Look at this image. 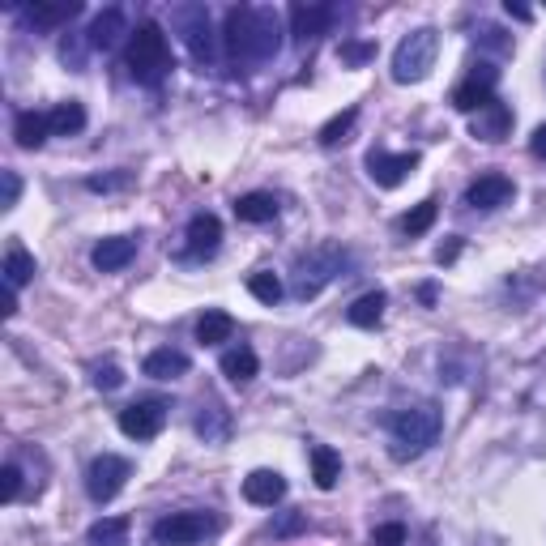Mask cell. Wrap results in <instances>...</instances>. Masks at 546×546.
Masks as SVG:
<instances>
[{
    "instance_id": "obj_1",
    "label": "cell",
    "mask_w": 546,
    "mask_h": 546,
    "mask_svg": "<svg viewBox=\"0 0 546 546\" xmlns=\"http://www.w3.org/2000/svg\"><path fill=\"white\" fill-rule=\"evenodd\" d=\"M222 43H227L231 60H252V64L273 60L282 47V18L273 9H252V5L227 9Z\"/></svg>"
},
{
    "instance_id": "obj_2",
    "label": "cell",
    "mask_w": 546,
    "mask_h": 546,
    "mask_svg": "<svg viewBox=\"0 0 546 546\" xmlns=\"http://www.w3.org/2000/svg\"><path fill=\"white\" fill-rule=\"evenodd\" d=\"M128 69H133L137 82L158 86L171 69V47L158 22H141L133 35H128Z\"/></svg>"
},
{
    "instance_id": "obj_3",
    "label": "cell",
    "mask_w": 546,
    "mask_h": 546,
    "mask_svg": "<svg viewBox=\"0 0 546 546\" xmlns=\"http://www.w3.org/2000/svg\"><path fill=\"white\" fill-rule=\"evenodd\" d=\"M436 56H440V35H436V30H431V26L410 30V35L397 43V52H393V82H401V86L423 82V77L436 69Z\"/></svg>"
},
{
    "instance_id": "obj_4",
    "label": "cell",
    "mask_w": 546,
    "mask_h": 546,
    "mask_svg": "<svg viewBox=\"0 0 546 546\" xmlns=\"http://www.w3.org/2000/svg\"><path fill=\"white\" fill-rule=\"evenodd\" d=\"M440 436V410L423 401V406H410L393 419V440H397V457H419L423 448H431Z\"/></svg>"
},
{
    "instance_id": "obj_5",
    "label": "cell",
    "mask_w": 546,
    "mask_h": 546,
    "mask_svg": "<svg viewBox=\"0 0 546 546\" xmlns=\"http://www.w3.org/2000/svg\"><path fill=\"white\" fill-rule=\"evenodd\" d=\"M495 86H500V69H495L491 60H478L470 73H465V82L453 90V107L457 111H470V116H478L483 107L495 103Z\"/></svg>"
},
{
    "instance_id": "obj_6",
    "label": "cell",
    "mask_w": 546,
    "mask_h": 546,
    "mask_svg": "<svg viewBox=\"0 0 546 546\" xmlns=\"http://www.w3.org/2000/svg\"><path fill=\"white\" fill-rule=\"evenodd\" d=\"M171 22H175V30L184 35L188 52L197 56L201 64H205V60H214V26H210V9H205V5H180V9H171Z\"/></svg>"
},
{
    "instance_id": "obj_7",
    "label": "cell",
    "mask_w": 546,
    "mask_h": 546,
    "mask_svg": "<svg viewBox=\"0 0 546 546\" xmlns=\"http://www.w3.org/2000/svg\"><path fill=\"white\" fill-rule=\"evenodd\" d=\"M128 474H133V465H128L124 457H116V453L94 457L90 470H86V491H90V500H94V504L116 500V495L124 491V483H128Z\"/></svg>"
},
{
    "instance_id": "obj_8",
    "label": "cell",
    "mask_w": 546,
    "mask_h": 546,
    "mask_svg": "<svg viewBox=\"0 0 546 546\" xmlns=\"http://www.w3.org/2000/svg\"><path fill=\"white\" fill-rule=\"evenodd\" d=\"M342 261H346V256H342V252H333V248L308 256V261H303V265L295 269V282H291L295 299H312V295H320V286H329V282L337 278V273H342Z\"/></svg>"
},
{
    "instance_id": "obj_9",
    "label": "cell",
    "mask_w": 546,
    "mask_h": 546,
    "mask_svg": "<svg viewBox=\"0 0 546 546\" xmlns=\"http://www.w3.org/2000/svg\"><path fill=\"white\" fill-rule=\"evenodd\" d=\"M205 534H214V517H205V512H171V517L154 525L158 546H192Z\"/></svg>"
},
{
    "instance_id": "obj_10",
    "label": "cell",
    "mask_w": 546,
    "mask_h": 546,
    "mask_svg": "<svg viewBox=\"0 0 546 546\" xmlns=\"http://www.w3.org/2000/svg\"><path fill=\"white\" fill-rule=\"evenodd\" d=\"M167 423V406L163 401H133L128 410H120V431L128 440H154Z\"/></svg>"
},
{
    "instance_id": "obj_11",
    "label": "cell",
    "mask_w": 546,
    "mask_h": 546,
    "mask_svg": "<svg viewBox=\"0 0 546 546\" xmlns=\"http://www.w3.org/2000/svg\"><path fill=\"white\" fill-rule=\"evenodd\" d=\"M414 167H419V154H389V150L367 154V175H372L380 188H397Z\"/></svg>"
},
{
    "instance_id": "obj_12",
    "label": "cell",
    "mask_w": 546,
    "mask_h": 546,
    "mask_svg": "<svg viewBox=\"0 0 546 546\" xmlns=\"http://www.w3.org/2000/svg\"><path fill=\"white\" fill-rule=\"evenodd\" d=\"M508 201H512L508 175H478V180L465 188V205H474V210H500Z\"/></svg>"
},
{
    "instance_id": "obj_13",
    "label": "cell",
    "mask_w": 546,
    "mask_h": 546,
    "mask_svg": "<svg viewBox=\"0 0 546 546\" xmlns=\"http://www.w3.org/2000/svg\"><path fill=\"white\" fill-rule=\"evenodd\" d=\"M244 500L256 508H273L286 500V478L278 470H252L244 478Z\"/></svg>"
},
{
    "instance_id": "obj_14",
    "label": "cell",
    "mask_w": 546,
    "mask_h": 546,
    "mask_svg": "<svg viewBox=\"0 0 546 546\" xmlns=\"http://www.w3.org/2000/svg\"><path fill=\"white\" fill-rule=\"evenodd\" d=\"M137 256V239H128V235H111V239H99L90 252V265L99 269V273H116L124 269L128 261Z\"/></svg>"
},
{
    "instance_id": "obj_15",
    "label": "cell",
    "mask_w": 546,
    "mask_h": 546,
    "mask_svg": "<svg viewBox=\"0 0 546 546\" xmlns=\"http://www.w3.org/2000/svg\"><path fill=\"white\" fill-rule=\"evenodd\" d=\"M90 47H99V52H111V47H116L124 35H133V30H128V18H124V9H103L99 18L90 22Z\"/></svg>"
},
{
    "instance_id": "obj_16",
    "label": "cell",
    "mask_w": 546,
    "mask_h": 546,
    "mask_svg": "<svg viewBox=\"0 0 546 546\" xmlns=\"http://www.w3.org/2000/svg\"><path fill=\"white\" fill-rule=\"evenodd\" d=\"M333 22V9L329 5H295L291 9V35L299 43H312L316 35H325Z\"/></svg>"
},
{
    "instance_id": "obj_17",
    "label": "cell",
    "mask_w": 546,
    "mask_h": 546,
    "mask_svg": "<svg viewBox=\"0 0 546 546\" xmlns=\"http://www.w3.org/2000/svg\"><path fill=\"white\" fill-rule=\"evenodd\" d=\"M470 133L478 137V141H504L508 133H512V111L495 99L491 107H483L474 116V124H470Z\"/></svg>"
},
{
    "instance_id": "obj_18",
    "label": "cell",
    "mask_w": 546,
    "mask_h": 546,
    "mask_svg": "<svg viewBox=\"0 0 546 546\" xmlns=\"http://www.w3.org/2000/svg\"><path fill=\"white\" fill-rule=\"evenodd\" d=\"M222 244V222L214 214H197L188 222V252L192 256H214Z\"/></svg>"
},
{
    "instance_id": "obj_19",
    "label": "cell",
    "mask_w": 546,
    "mask_h": 546,
    "mask_svg": "<svg viewBox=\"0 0 546 546\" xmlns=\"http://www.w3.org/2000/svg\"><path fill=\"white\" fill-rule=\"evenodd\" d=\"M141 372L154 376V380H180L188 376V355L184 350H154V355H146V363H141Z\"/></svg>"
},
{
    "instance_id": "obj_20",
    "label": "cell",
    "mask_w": 546,
    "mask_h": 546,
    "mask_svg": "<svg viewBox=\"0 0 546 546\" xmlns=\"http://www.w3.org/2000/svg\"><path fill=\"white\" fill-rule=\"evenodd\" d=\"M13 137H18L22 150H39L47 137H52V120L43 116V111H22L18 120H13Z\"/></svg>"
},
{
    "instance_id": "obj_21",
    "label": "cell",
    "mask_w": 546,
    "mask_h": 546,
    "mask_svg": "<svg viewBox=\"0 0 546 546\" xmlns=\"http://www.w3.org/2000/svg\"><path fill=\"white\" fill-rule=\"evenodd\" d=\"M256 372H261V359H256V350L248 346H235L222 355V376H227L231 384H252Z\"/></svg>"
},
{
    "instance_id": "obj_22",
    "label": "cell",
    "mask_w": 546,
    "mask_h": 546,
    "mask_svg": "<svg viewBox=\"0 0 546 546\" xmlns=\"http://www.w3.org/2000/svg\"><path fill=\"white\" fill-rule=\"evenodd\" d=\"M384 291H367V295H359L355 303L346 308V320L350 325H359V329H376L380 325V316H384Z\"/></svg>"
},
{
    "instance_id": "obj_23",
    "label": "cell",
    "mask_w": 546,
    "mask_h": 546,
    "mask_svg": "<svg viewBox=\"0 0 546 546\" xmlns=\"http://www.w3.org/2000/svg\"><path fill=\"white\" fill-rule=\"evenodd\" d=\"M273 214H278V197L273 192H248V197L235 201L239 222H273Z\"/></svg>"
},
{
    "instance_id": "obj_24",
    "label": "cell",
    "mask_w": 546,
    "mask_h": 546,
    "mask_svg": "<svg viewBox=\"0 0 546 546\" xmlns=\"http://www.w3.org/2000/svg\"><path fill=\"white\" fill-rule=\"evenodd\" d=\"M312 478H316L320 491H333L337 478H342V457H337L329 444H316L312 448Z\"/></svg>"
},
{
    "instance_id": "obj_25",
    "label": "cell",
    "mask_w": 546,
    "mask_h": 546,
    "mask_svg": "<svg viewBox=\"0 0 546 546\" xmlns=\"http://www.w3.org/2000/svg\"><path fill=\"white\" fill-rule=\"evenodd\" d=\"M26 22L30 26H43V30H52V26H64V22H73L77 13H82V5L77 0H69V5H26Z\"/></svg>"
},
{
    "instance_id": "obj_26",
    "label": "cell",
    "mask_w": 546,
    "mask_h": 546,
    "mask_svg": "<svg viewBox=\"0 0 546 546\" xmlns=\"http://www.w3.org/2000/svg\"><path fill=\"white\" fill-rule=\"evenodd\" d=\"M47 120H52V137H73V133H82L86 128V107L77 99H69V103L47 111Z\"/></svg>"
},
{
    "instance_id": "obj_27",
    "label": "cell",
    "mask_w": 546,
    "mask_h": 546,
    "mask_svg": "<svg viewBox=\"0 0 546 546\" xmlns=\"http://www.w3.org/2000/svg\"><path fill=\"white\" fill-rule=\"evenodd\" d=\"M197 436L205 440V444H222L231 436V414L222 410V406H201V414H197Z\"/></svg>"
},
{
    "instance_id": "obj_28",
    "label": "cell",
    "mask_w": 546,
    "mask_h": 546,
    "mask_svg": "<svg viewBox=\"0 0 546 546\" xmlns=\"http://www.w3.org/2000/svg\"><path fill=\"white\" fill-rule=\"evenodd\" d=\"M231 333H235V320L227 312H205L197 320V342L201 346H222V342H231Z\"/></svg>"
},
{
    "instance_id": "obj_29",
    "label": "cell",
    "mask_w": 546,
    "mask_h": 546,
    "mask_svg": "<svg viewBox=\"0 0 546 546\" xmlns=\"http://www.w3.org/2000/svg\"><path fill=\"white\" fill-rule=\"evenodd\" d=\"M5 286H13V291H22V286L35 278V256H30L26 248H9L5 252Z\"/></svg>"
},
{
    "instance_id": "obj_30",
    "label": "cell",
    "mask_w": 546,
    "mask_h": 546,
    "mask_svg": "<svg viewBox=\"0 0 546 546\" xmlns=\"http://www.w3.org/2000/svg\"><path fill=\"white\" fill-rule=\"evenodd\" d=\"M90 546H128V517H103L90 525Z\"/></svg>"
},
{
    "instance_id": "obj_31",
    "label": "cell",
    "mask_w": 546,
    "mask_h": 546,
    "mask_svg": "<svg viewBox=\"0 0 546 546\" xmlns=\"http://www.w3.org/2000/svg\"><path fill=\"white\" fill-rule=\"evenodd\" d=\"M248 291H252V299H261V303H269V308H273V303L282 299V282L273 278L269 269H261V273H252V278H248Z\"/></svg>"
},
{
    "instance_id": "obj_32",
    "label": "cell",
    "mask_w": 546,
    "mask_h": 546,
    "mask_svg": "<svg viewBox=\"0 0 546 546\" xmlns=\"http://www.w3.org/2000/svg\"><path fill=\"white\" fill-rule=\"evenodd\" d=\"M431 222H436V201H423V205H414V210L401 218V231H406V235H423V231H431Z\"/></svg>"
},
{
    "instance_id": "obj_33",
    "label": "cell",
    "mask_w": 546,
    "mask_h": 546,
    "mask_svg": "<svg viewBox=\"0 0 546 546\" xmlns=\"http://www.w3.org/2000/svg\"><path fill=\"white\" fill-rule=\"evenodd\" d=\"M355 116H359L355 107H346L342 116H333L325 128H320V141H325V146H337V141H346V133H350V124H355Z\"/></svg>"
},
{
    "instance_id": "obj_34",
    "label": "cell",
    "mask_w": 546,
    "mask_h": 546,
    "mask_svg": "<svg viewBox=\"0 0 546 546\" xmlns=\"http://www.w3.org/2000/svg\"><path fill=\"white\" fill-rule=\"evenodd\" d=\"M372 546H406V525H401V521L376 525L372 529Z\"/></svg>"
},
{
    "instance_id": "obj_35",
    "label": "cell",
    "mask_w": 546,
    "mask_h": 546,
    "mask_svg": "<svg viewBox=\"0 0 546 546\" xmlns=\"http://www.w3.org/2000/svg\"><path fill=\"white\" fill-rule=\"evenodd\" d=\"M18 491H22V470L9 461L5 470H0V500L13 504V500H18Z\"/></svg>"
},
{
    "instance_id": "obj_36",
    "label": "cell",
    "mask_w": 546,
    "mask_h": 546,
    "mask_svg": "<svg viewBox=\"0 0 546 546\" xmlns=\"http://www.w3.org/2000/svg\"><path fill=\"white\" fill-rule=\"evenodd\" d=\"M0 184H5V197H0V210H13L22 197V180H18V171H0Z\"/></svg>"
},
{
    "instance_id": "obj_37",
    "label": "cell",
    "mask_w": 546,
    "mask_h": 546,
    "mask_svg": "<svg viewBox=\"0 0 546 546\" xmlns=\"http://www.w3.org/2000/svg\"><path fill=\"white\" fill-rule=\"evenodd\" d=\"M86 188H90V192H116V188H128V171H116V175H90Z\"/></svg>"
},
{
    "instance_id": "obj_38",
    "label": "cell",
    "mask_w": 546,
    "mask_h": 546,
    "mask_svg": "<svg viewBox=\"0 0 546 546\" xmlns=\"http://www.w3.org/2000/svg\"><path fill=\"white\" fill-rule=\"evenodd\" d=\"M303 525H308V517H303V512H286V517L273 521V538H291V534H299Z\"/></svg>"
},
{
    "instance_id": "obj_39",
    "label": "cell",
    "mask_w": 546,
    "mask_h": 546,
    "mask_svg": "<svg viewBox=\"0 0 546 546\" xmlns=\"http://www.w3.org/2000/svg\"><path fill=\"white\" fill-rule=\"evenodd\" d=\"M124 384V372L116 363H107V367H99V372H94V389H103V393H111V389H120Z\"/></svg>"
},
{
    "instance_id": "obj_40",
    "label": "cell",
    "mask_w": 546,
    "mask_h": 546,
    "mask_svg": "<svg viewBox=\"0 0 546 546\" xmlns=\"http://www.w3.org/2000/svg\"><path fill=\"white\" fill-rule=\"evenodd\" d=\"M342 60L346 64H363V60H372V47H367V43H346L342 47Z\"/></svg>"
},
{
    "instance_id": "obj_41",
    "label": "cell",
    "mask_w": 546,
    "mask_h": 546,
    "mask_svg": "<svg viewBox=\"0 0 546 546\" xmlns=\"http://www.w3.org/2000/svg\"><path fill=\"white\" fill-rule=\"evenodd\" d=\"M529 154H534V158H546V124L534 128V137H529Z\"/></svg>"
},
{
    "instance_id": "obj_42",
    "label": "cell",
    "mask_w": 546,
    "mask_h": 546,
    "mask_svg": "<svg viewBox=\"0 0 546 546\" xmlns=\"http://www.w3.org/2000/svg\"><path fill=\"white\" fill-rule=\"evenodd\" d=\"M0 312H5L9 320L18 316V291H13V286H5V308H0Z\"/></svg>"
},
{
    "instance_id": "obj_43",
    "label": "cell",
    "mask_w": 546,
    "mask_h": 546,
    "mask_svg": "<svg viewBox=\"0 0 546 546\" xmlns=\"http://www.w3.org/2000/svg\"><path fill=\"white\" fill-rule=\"evenodd\" d=\"M483 43H491V47H508V39H500V30H495V26L483 30Z\"/></svg>"
},
{
    "instance_id": "obj_44",
    "label": "cell",
    "mask_w": 546,
    "mask_h": 546,
    "mask_svg": "<svg viewBox=\"0 0 546 546\" xmlns=\"http://www.w3.org/2000/svg\"><path fill=\"white\" fill-rule=\"evenodd\" d=\"M504 9H508V18H517V22H529V9H525V5H512V0H508Z\"/></svg>"
}]
</instances>
